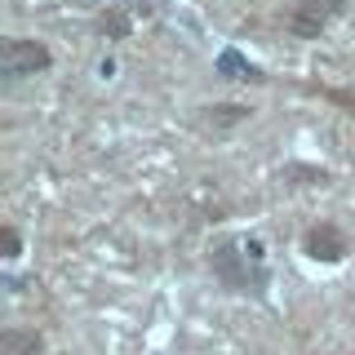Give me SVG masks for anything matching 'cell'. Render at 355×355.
<instances>
[{"instance_id":"1","label":"cell","mask_w":355,"mask_h":355,"mask_svg":"<svg viewBox=\"0 0 355 355\" xmlns=\"http://www.w3.org/2000/svg\"><path fill=\"white\" fill-rule=\"evenodd\" d=\"M209 275L222 293L231 297H253L262 302L271 293V262H266V249L258 236H240V231H227L209 244Z\"/></svg>"},{"instance_id":"2","label":"cell","mask_w":355,"mask_h":355,"mask_svg":"<svg viewBox=\"0 0 355 355\" xmlns=\"http://www.w3.org/2000/svg\"><path fill=\"white\" fill-rule=\"evenodd\" d=\"M347 14H351V0H288V5L275 9V27L288 31L293 40H320Z\"/></svg>"},{"instance_id":"3","label":"cell","mask_w":355,"mask_h":355,"mask_svg":"<svg viewBox=\"0 0 355 355\" xmlns=\"http://www.w3.org/2000/svg\"><path fill=\"white\" fill-rule=\"evenodd\" d=\"M53 67V49L36 36H0V89H14Z\"/></svg>"},{"instance_id":"4","label":"cell","mask_w":355,"mask_h":355,"mask_svg":"<svg viewBox=\"0 0 355 355\" xmlns=\"http://www.w3.org/2000/svg\"><path fill=\"white\" fill-rule=\"evenodd\" d=\"M297 249H302V258L306 262H320V266H342L355 253V240H351V231L342 227V222H333V218H320V222H311V227L297 236Z\"/></svg>"},{"instance_id":"5","label":"cell","mask_w":355,"mask_h":355,"mask_svg":"<svg viewBox=\"0 0 355 355\" xmlns=\"http://www.w3.org/2000/svg\"><path fill=\"white\" fill-rule=\"evenodd\" d=\"M253 120V103H205L191 116V129H200L205 138H231V129Z\"/></svg>"},{"instance_id":"6","label":"cell","mask_w":355,"mask_h":355,"mask_svg":"<svg viewBox=\"0 0 355 355\" xmlns=\"http://www.w3.org/2000/svg\"><path fill=\"white\" fill-rule=\"evenodd\" d=\"M214 76H218V80H236V85H266V80H271V71L258 67L249 53H240L236 44H227V49L214 58Z\"/></svg>"},{"instance_id":"7","label":"cell","mask_w":355,"mask_h":355,"mask_svg":"<svg viewBox=\"0 0 355 355\" xmlns=\"http://www.w3.org/2000/svg\"><path fill=\"white\" fill-rule=\"evenodd\" d=\"M147 5V0H133L129 9H120V5H111V9H103L98 14V36H107V40H129L133 31H138V9Z\"/></svg>"},{"instance_id":"8","label":"cell","mask_w":355,"mask_h":355,"mask_svg":"<svg viewBox=\"0 0 355 355\" xmlns=\"http://www.w3.org/2000/svg\"><path fill=\"white\" fill-rule=\"evenodd\" d=\"M0 355H44V333L27 324H5L0 329Z\"/></svg>"},{"instance_id":"9","label":"cell","mask_w":355,"mask_h":355,"mask_svg":"<svg viewBox=\"0 0 355 355\" xmlns=\"http://www.w3.org/2000/svg\"><path fill=\"white\" fill-rule=\"evenodd\" d=\"M302 89H311L315 98H324V103H333L338 111H347V116L355 120V89H347V85H324V80H306Z\"/></svg>"},{"instance_id":"10","label":"cell","mask_w":355,"mask_h":355,"mask_svg":"<svg viewBox=\"0 0 355 355\" xmlns=\"http://www.w3.org/2000/svg\"><path fill=\"white\" fill-rule=\"evenodd\" d=\"M284 182H311V187H333V173L324 169V164H288V173H284Z\"/></svg>"},{"instance_id":"11","label":"cell","mask_w":355,"mask_h":355,"mask_svg":"<svg viewBox=\"0 0 355 355\" xmlns=\"http://www.w3.org/2000/svg\"><path fill=\"white\" fill-rule=\"evenodd\" d=\"M22 249H27V244H22L18 222H5V227H0V258H5V262H18Z\"/></svg>"}]
</instances>
